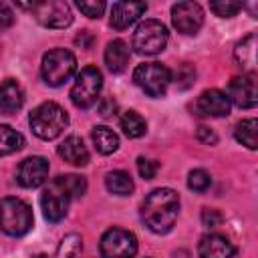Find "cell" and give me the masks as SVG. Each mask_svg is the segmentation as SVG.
Masks as SVG:
<instances>
[{"instance_id": "cell-2", "label": "cell", "mask_w": 258, "mask_h": 258, "mask_svg": "<svg viewBox=\"0 0 258 258\" xmlns=\"http://www.w3.org/2000/svg\"><path fill=\"white\" fill-rule=\"evenodd\" d=\"M28 123L36 137L50 141V139H56L69 127V115L60 105L46 101V103H40L30 113Z\"/></svg>"}, {"instance_id": "cell-4", "label": "cell", "mask_w": 258, "mask_h": 258, "mask_svg": "<svg viewBox=\"0 0 258 258\" xmlns=\"http://www.w3.org/2000/svg\"><path fill=\"white\" fill-rule=\"evenodd\" d=\"M32 210L18 198H4L0 202V230L8 236H24L32 228Z\"/></svg>"}, {"instance_id": "cell-27", "label": "cell", "mask_w": 258, "mask_h": 258, "mask_svg": "<svg viewBox=\"0 0 258 258\" xmlns=\"http://www.w3.org/2000/svg\"><path fill=\"white\" fill-rule=\"evenodd\" d=\"M83 252V240L79 234H69L60 240L58 250H56V258H81Z\"/></svg>"}, {"instance_id": "cell-33", "label": "cell", "mask_w": 258, "mask_h": 258, "mask_svg": "<svg viewBox=\"0 0 258 258\" xmlns=\"http://www.w3.org/2000/svg\"><path fill=\"white\" fill-rule=\"evenodd\" d=\"M224 222V216L220 210H214V208H204L202 210V224L208 226V228H218L220 224Z\"/></svg>"}, {"instance_id": "cell-12", "label": "cell", "mask_w": 258, "mask_h": 258, "mask_svg": "<svg viewBox=\"0 0 258 258\" xmlns=\"http://www.w3.org/2000/svg\"><path fill=\"white\" fill-rule=\"evenodd\" d=\"M69 202H71V198L54 181H50L40 194V208L48 222H60L67 216Z\"/></svg>"}, {"instance_id": "cell-5", "label": "cell", "mask_w": 258, "mask_h": 258, "mask_svg": "<svg viewBox=\"0 0 258 258\" xmlns=\"http://www.w3.org/2000/svg\"><path fill=\"white\" fill-rule=\"evenodd\" d=\"M167 28L161 20L147 18L133 32V48L139 54H157L167 44Z\"/></svg>"}, {"instance_id": "cell-15", "label": "cell", "mask_w": 258, "mask_h": 258, "mask_svg": "<svg viewBox=\"0 0 258 258\" xmlns=\"http://www.w3.org/2000/svg\"><path fill=\"white\" fill-rule=\"evenodd\" d=\"M200 258H234V244L222 234H208L198 244Z\"/></svg>"}, {"instance_id": "cell-37", "label": "cell", "mask_w": 258, "mask_h": 258, "mask_svg": "<svg viewBox=\"0 0 258 258\" xmlns=\"http://www.w3.org/2000/svg\"><path fill=\"white\" fill-rule=\"evenodd\" d=\"M91 42H93V36H91L89 30H85V32H81V34L77 36V44H81V46H85V48H91Z\"/></svg>"}, {"instance_id": "cell-3", "label": "cell", "mask_w": 258, "mask_h": 258, "mask_svg": "<svg viewBox=\"0 0 258 258\" xmlns=\"http://www.w3.org/2000/svg\"><path fill=\"white\" fill-rule=\"evenodd\" d=\"M77 71V58L67 48H52L44 52L40 62V77L50 87L64 85Z\"/></svg>"}, {"instance_id": "cell-16", "label": "cell", "mask_w": 258, "mask_h": 258, "mask_svg": "<svg viewBox=\"0 0 258 258\" xmlns=\"http://www.w3.org/2000/svg\"><path fill=\"white\" fill-rule=\"evenodd\" d=\"M147 10L145 2H115L111 6V26L117 30H123L127 26H131L143 12Z\"/></svg>"}, {"instance_id": "cell-7", "label": "cell", "mask_w": 258, "mask_h": 258, "mask_svg": "<svg viewBox=\"0 0 258 258\" xmlns=\"http://www.w3.org/2000/svg\"><path fill=\"white\" fill-rule=\"evenodd\" d=\"M103 87V75L97 67H85L77 79L75 85L71 89V101L75 107L79 109H89L97 103L99 93Z\"/></svg>"}, {"instance_id": "cell-28", "label": "cell", "mask_w": 258, "mask_h": 258, "mask_svg": "<svg viewBox=\"0 0 258 258\" xmlns=\"http://www.w3.org/2000/svg\"><path fill=\"white\" fill-rule=\"evenodd\" d=\"M171 81L175 83L177 89H189L194 85V81H196V69L189 62H181L171 73Z\"/></svg>"}, {"instance_id": "cell-36", "label": "cell", "mask_w": 258, "mask_h": 258, "mask_svg": "<svg viewBox=\"0 0 258 258\" xmlns=\"http://www.w3.org/2000/svg\"><path fill=\"white\" fill-rule=\"evenodd\" d=\"M115 109H117V105H115V101H113V99L105 97V99H101V101H99V113H101L103 117H111V115L115 113Z\"/></svg>"}, {"instance_id": "cell-13", "label": "cell", "mask_w": 258, "mask_h": 258, "mask_svg": "<svg viewBox=\"0 0 258 258\" xmlns=\"http://www.w3.org/2000/svg\"><path fill=\"white\" fill-rule=\"evenodd\" d=\"M48 177V161L40 155L26 157L16 169V181L22 187H38Z\"/></svg>"}, {"instance_id": "cell-34", "label": "cell", "mask_w": 258, "mask_h": 258, "mask_svg": "<svg viewBox=\"0 0 258 258\" xmlns=\"http://www.w3.org/2000/svg\"><path fill=\"white\" fill-rule=\"evenodd\" d=\"M196 137H198L202 143H206V145H216V143H218V135H216L210 127H206V125H200V127H198Z\"/></svg>"}, {"instance_id": "cell-14", "label": "cell", "mask_w": 258, "mask_h": 258, "mask_svg": "<svg viewBox=\"0 0 258 258\" xmlns=\"http://www.w3.org/2000/svg\"><path fill=\"white\" fill-rule=\"evenodd\" d=\"M196 107H198L200 115H206V117H228L232 103L226 93H222L218 89H210L198 97Z\"/></svg>"}, {"instance_id": "cell-22", "label": "cell", "mask_w": 258, "mask_h": 258, "mask_svg": "<svg viewBox=\"0 0 258 258\" xmlns=\"http://www.w3.org/2000/svg\"><path fill=\"white\" fill-rule=\"evenodd\" d=\"M24 147V137L20 131L12 129L10 125H0V157L20 151Z\"/></svg>"}, {"instance_id": "cell-21", "label": "cell", "mask_w": 258, "mask_h": 258, "mask_svg": "<svg viewBox=\"0 0 258 258\" xmlns=\"http://www.w3.org/2000/svg\"><path fill=\"white\" fill-rule=\"evenodd\" d=\"M91 137H93V143H95V149L103 155H111L119 149V137L113 129L105 127V125H97L93 127L91 131Z\"/></svg>"}, {"instance_id": "cell-8", "label": "cell", "mask_w": 258, "mask_h": 258, "mask_svg": "<svg viewBox=\"0 0 258 258\" xmlns=\"http://www.w3.org/2000/svg\"><path fill=\"white\" fill-rule=\"evenodd\" d=\"M18 8L30 10L34 18L46 28H67L73 22V12L67 2H30V4H16Z\"/></svg>"}, {"instance_id": "cell-32", "label": "cell", "mask_w": 258, "mask_h": 258, "mask_svg": "<svg viewBox=\"0 0 258 258\" xmlns=\"http://www.w3.org/2000/svg\"><path fill=\"white\" fill-rule=\"evenodd\" d=\"M157 169H159L157 161L147 159V157H137V171H139V175L143 179H153L155 173H157Z\"/></svg>"}, {"instance_id": "cell-18", "label": "cell", "mask_w": 258, "mask_h": 258, "mask_svg": "<svg viewBox=\"0 0 258 258\" xmlns=\"http://www.w3.org/2000/svg\"><path fill=\"white\" fill-rule=\"evenodd\" d=\"M58 155L71 163V165H77V167H83L89 163V151L83 143L81 137L77 135H69L60 145H58Z\"/></svg>"}, {"instance_id": "cell-35", "label": "cell", "mask_w": 258, "mask_h": 258, "mask_svg": "<svg viewBox=\"0 0 258 258\" xmlns=\"http://www.w3.org/2000/svg\"><path fill=\"white\" fill-rule=\"evenodd\" d=\"M14 24V12L8 4L0 2V28H8Z\"/></svg>"}, {"instance_id": "cell-38", "label": "cell", "mask_w": 258, "mask_h": 258, "mask_svg": "<svg viewBox=\"0 0 258 258\" xmlns=\"http://www.w3.org/2000/svg\"><path fill=\"white\" fill-rule=\"evenodd\" d=\"M32 258H48L46 254H36V256H32Z\"/></svg>"}, {"instance_id": "cell-10", "label": "cell", "mask_w": 258, "mask_h": 258, "mask_svg": "<svg viewBox=\"0 0 258 258\" xmlns=\"http://www.w3.org/2000/svg\"><path fill=\"white\" fill-rule=\"evenodd\" d=\"M171 22L181 34H196L204 24V10L198 2H177L171 6Z\"/></svg>"}, {"instance_id": "cell-11", "label": "cell", "mask_w": 258, "mask_h": 258, "mask_svg": "<svg viewBox=\"0 0 258 258\" xmlns=\"http://www.w3.org/2000/svg\"><path fill=\"white\" fill-rule=\"evenodd\" d=\"M228 99L240 109H252L258 103V89H256V75H242L234 77L228 83Z\"/></svg>"}, {"instance_id": "cell-26", "label": "cell", "mask_w": 258, "mask_h": 258, "mask_svg": "<svg viewBox=\"0 0 258 258\" xmlns=\"http://www.w3.org/2000/svg\"><path fill=\"white\" fill-rule=\"evenodd\" d=\"M119 123H121L123 133L127 137H131V139H137V137H141L147 131V123H145V119L137 111H125L121 115V121Z\"/></svg>"}, {"instance_id": "cell-24", "label": "cell", "mask_w": 258, "mask_h": 258, "mask_svg": "<svg viewBox=\"0 0 258 258\" xmlns=\"http://www.w3.org/2000/svg\"><path fill=\"white\" fill-rule=\"evenodd\" d=\"M256 135H258V123H256V119H242V121L236 125V129H234L236 141H240V143L246 145L248 149H256V147H258Z\"/></svg>"}, {"instance_id": "cell-23", "label": "cell", "mask_w": 258, "mask_h": 258, "mask_svg": "<svg viewBox=\"0 0 258 258\" xmlns=\"http://www.w3.org/2000/svg\"><path fill=\"white\" fill-rule=\"evenodd\" d=\"M105 185H107V189H109L111 194H115V196H129V194L133 191V187H135L131 175H129L127 171H121V169L109 171L107 177H105Z\"/></svg>"}, {"instance_id": "cell-30", "label": "cell", "mask_w": 258, "mask_h": 258, "mask_svg": "<svg viewBox=\"0 0 258 258\" xmlns=\"http://www.w3.org/2000/svg\"><path fill=\"white\" fill-rule=\"evenodd\" d=\"M210 183H212V177H210V173L204 171V169H194V171H189V175H187V185H189V189H194V191H206V189L210 187Z\"/></svg>"}, {"instance_id": "cell-6", "label": "cell", "mask_w": 258, "mask_h": 258, "mask_svg": "<svg viewBox=\"0 0 258 258\" xmlns=\"http://www.w3.org/2000/svg\"><path fill=\"white\" fill-rule=\"evenodd\" d=\"M133 81L149 97H163L171 83V71L161 62H143L133 71Z\"/></svg>"}, {"instance_id": "cell-31", "label": "cell", "mask_w": 258, "mask_h": 258, "mask_svg": "<svg viewBox=\"0 0 258 258\" xmlns=\"http://www.w3.org/2000/svg\"><path fill=\"white\" fill-rule=\"evenodd\" d=\"M77 8L85 14V16H89V18H99V16H103V12H105V2H97V0H93V2H87V0H79L77 2Z\"/></svg>"}, {"instance_id": "cell-9", "label": "cell", "mask_w": 258, "mask_h": 258, "mask_svg": "<svg viewBox=\"0 0 258 258\" xmlns=\"http://www.w3.org/2000/svg\"><path fill=\"white\" fill-rule=\"evenodd\" d=\"M103 258H133L137 254V238L123 228H109L99 244Z\"/></svg>"}, {"instance_id": "cell-25", "label": "cell", "mask_w": 258, "mask_h": 258, "mask_svg": "<svg viewBox=\"0 0 258 258\" xmlns=\"http://www.w3.org/2000/svg\"><path fill=\"white\" fill-rule=\"evenodd\" d=\"M54 183L73 200V198H81L87 191V179L83 175L77 173H69V175H58L54 179Z\"/></svg>"}, {"instance_id": "cell-20", "label": "cell", "mask_w": 258, "mask_h": 258, "mask_svg": "<svg viewBox=\"0 0 258 258\" xmlns=\"http://www.w3.org/2000/svg\"><path fill=\"white\" fill-rule=\"evenodd\" d=\"M236 62L246 71V75H254L256 71V34L250 32L246 38H242L234 50Z\"/></svg>"}, {"instance_id": "cell-17", "label": "cell", "mask_w": 258, "mask_h": 258, "mask_svg": "<svg viewBox=\"0 0 258 258\" xmlns=\"http://www.w3.org/2000/svg\"><path fill=\"white\" fill-rule=\"evenodd\" d=\"M24 105V91L14 79H6L0 85V113L12 115Z\"/></svg>"}, {"instance_id": "cell-29", "label": "cell", "mask_w": 258, "mask_h": 258, "mask_svg": "<svg viewBox=\"0 0 258 258\" xmlns=\"http://www.w3.org/2000/svg\"><path fill=\"white\" fill-rule=\"evenodd\" d=\"M210 10L220 18H232L240 10H244V4H240V2H212Z\"/></svg>"}, {"instance_id": "cell-19", "label": "cell", "mask_w": 258, "mask_h": 258, "mask_svg": "<svg viewBox=\"0 0 258 258\" xmlns=\"http://www.w3.org/2000/svg\"><path fill=\"white\" fill-rule=\"evenodd\" d=\"M129 56H131L129 46H127V42L121 40V38L111 40V42L107 44V48H105V64H107V69H109L111 73H121V71H125V67H127V62H129Z\"/></svg>"}, {"instance_id": "cell-1", "label": "cell", "mask_w": 258, "mask_h": 258, "mask_svg": "<svg viewBox=\"0 0 258 258\" xmlns=\"http://www.w3.org/2000/svg\"><path fill=\"white\" fill-rule=\"evenodd\" d=\"M179 196L171 187L153 189L141 204V220L155 234H167L177 220Z\"/></svg>"}]
</instances>
